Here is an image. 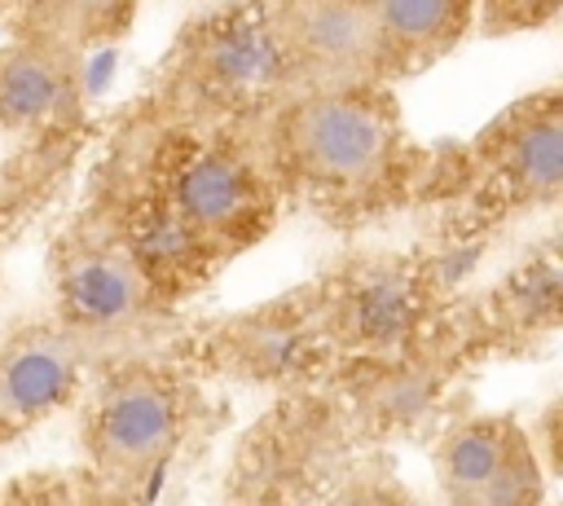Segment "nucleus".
<instances>
[{
    "label": "nucleus",
    "instance_id": "412c9836",
    "mask_svg": "<svg viewBox=\"0 0 563 506\" xmlns=\"http://www.w3.org/2000/svg\"><path fill=\"white\" fill-rule=\"evenodd\" d=\"M559 418H563V400H559V396H550V400L541 405V414H537V418H528L532 449H537L541 466L550 471V480L559 475Z\"/></svg>",
    "mask_w": 563,
    "mask_h": 506
},
{
    "label": "nucleus",
    "instance_id": "0eeeda50",
    "mask_svg": "<svg viewBox=\"0 0 563 506\" xmlns=\"http://www.w3.org/2000/svg\"><path fill=\"white\" fill-rule=\"evenodd\" d=\"M136 9L114 4H18L0 9V136L35 141L88 114V57L128 35Z\"/></svg>",
    "mask_w": 563,
    "mask_h": 506
},
{
    "label": "nucleus",
    "instance_id": "a211bd4d",
    "mask_svg": "<svg viewBox=\"0 0 563 506\" xmlns=\"http://www.w3.org/2000/svg\"><path fill=\"white\" fill-rule=\"evenodd\" d=\"M317 506H422V497L400 475L387 449H365L334 471Z\"/></svg>",
    "mask_w": 563,
    "mask_h": 506
},
{
    "label": "nucleus",
    "instance_id": "6ab92c4d",
    "mask_svg": "<svg viewBox=\"0 0 563 506\" xmlns=\"http://www.w3.org/2000/svg\"><path fill=\"white\" fill-rule=\"evenodd\" d=\"M0 506H123L79 462L26 466L0 480Z\"/></svg>",
    "mask_w": 563,
    "mask_h": 506
},
{
    "label": "nucleus",
    "instance_id": "dca6fc26",
    "mask_svg": "<svg viewBox=\"0 0 563 506\" xmlns=\"http://www.w3.org/2000/svg\"><path fill=\"white\" fill-rule=\"evenodd\" d=\"M92 132H97L92 119H84L48 136L18 141L0 158V273L18 251V242L31 233V224L66 194Z\"/></svg>",
    "mask_w": 563,
    "mask_h": 506
},
{
    "label": "nucleus",
    "instance_id": "1a4fd4ad",
    "mask_svg": "<svg viewBox=\"0 0 563 506\" xmlns=\"http://www.w3.org/2000/svg\"><path fill=\"white\" fill-rule=\"evenodd\" d=\"M163 352L211 387H264L273 396L312 392L330 378V356L317 339L299 282L251 308L207 321H180Z\"/></svg>",
    "mask_w": 563,
    "mask_h": 506
},
{
    "label": "nucleus",
    "instance_id": "39448f33",
    "mask_svg": "<svg viewBox=\"0 0 563 506\" xmlns=\"http://www.w3.org/2000/svg\"><path fill=\"white\" fill-rule=\"evenodd\" d=\"M475 255L440 251L431 242L409 246H343L312 277L299 282L317 339L330 356V374L409 352L427 339L449 304L466 290Z\"/></svg>",
    "mask_w": 563,
    "mask_h": 506
},
{
    "label": "nucleus",
    "instance_id": "7ed1b4c3",
    "mask_svg": "<svg viewBox=\"0 0 563 506\" xmlns=\"http://www.w3.org/2000/svg\"><path fill=\"white\" fill-rule=\"evenodd\" d=\"M224 400L163 348L114 356L75 405L79 466L123 506H154L172 471L216 431Z\"/></svg>",
    "mask_w": 563,
    "mask_h": 506
},
{
    "label": "nucleus",
    "instance_id": "20e7f679",
    "mask_svg": "<svg viewBox=\"0 0 563 506\" xmlns=\"http://www.w3.org/2000/svg\"><path fill=\"white\" fill-rule=\"evenodd\" d=\"M255 123L176 128L123 106L101 132V145L119 150L180 216V224L229 268L233 260L255 251L282 220Z\"/></svg>",
    "mask_w": 563,
    "mask_h": 506
},
{
    "label": "nucleus",
    "instance_id": "f8f14e48",
    "mask_svg": "<svg viewBox=\"0 0 563 506\" xmlns=\"http://www.w3.org/2000/svg\"><path fill=\"white\" fill-rule=\"evenodd\" d=\"M114 356V348L70 330L48 308L13 317L0 330V453L75 409Z\"/></svg>",
    "mask_w": 563,
    "mask_h": 506
},
{
    "label": "nucleus",
    "instance_id": "f03ea898",
    "mask_svg": "<svg viewBox=\"0 0 563 506\" xmlns=\"http://www.w3.org/2000/svg\"><path fill=\"white\" fill-rule=\"evenodd\" d=\"M563 202V84L550 79L506 101L484 128L462 141L427 145L413 194L427 216V242L457 255H479L493 238L528 216H550Z\"/></svg>",
    "mask_w": 563,
    "mask_h": 506
},
{
    "label": "nucleus",
    "instance_id": "2eb2a0df",
    "mask_svg": "<svg viewBox=\"0 0 563 506\" xmlns=\"http://www.w3.org/2000/svg\"><path fill=\"white\" fill-rule=\"evenodd\" d=\"M268 31L286 70L290 97L383 84L378 26H374L369 0H282V4H268Z\"/></svg>",
    "mask_w": 563,
    "mask_h": 506
},
{
    "label": "nucleus",
    "instance_id": "6e6552de",
    "mask_svg": "<svg viewBox=\"0 0 563 506\" xmlns=\"http://www.w3.org/2000/svg\"><path fill=\"white\" fill-rule=\"evenodd\" d=\"M44 308L70 330L114 348L119 356L163 348V339L180 326V317L154 295L128 246L88 202H75L70 216L57 224L44 255Z\"/></svg>",
    "mask_w": 563,
    "mask_h": 506
},
{
    "label": "nucleus",
    "instance_id": "aec40b11",
    "mask_svg": "<svg viewBox=\"0 0 563 506\" xmlns=\"http://www.w3.org/2000/svg\"><path fill=\"white\" fill-rule=\"evenodd\" d=\"M563 13L559 0L545 4H523V0H493V4H475V35H519V31H537L545 22H554Z\"/></svg>",
    "mask_w": 563,
    "mask_h": 506
},
{
    "label": "nucleus",
    "instance_id": "423d86ee",
    "mask_svg": "<svg viewBox=\"0 0 563 506\" xmlns=\"http://www.w3.org/2000/svg\"><path fill=\"white\" fill-rule=\"evenodd\" d=\"M282 97H290V84L268 31V4H207L185 13L128 106L154 123L220 128L255 123Z\"/></svg>",
    "mask_w": 563,
    "mask_h": 506
},
{
    "label": "nucleus",
    "instance_id": "f257e3e1",
    "mask_svg": "<svg viewBox=\"0 0 563 506\" xmlns=\"http://www.w3.org/2000/svg\"><path fill=\"white\" fill-rule=\"evenodd\" d=\"M255 132L282 216L299 211L325 229L361 233L413 207L427 145L409 132L396 88L295 92Z\"/></svg>",
    "mask_w": 563,
    "mask_h": 506
},
{
    "label": "nucleus",
    "instance_id": "f3484780",
    "mask_svg": "<svg viewBox=\"0 0 563 506\" xmlns=\"http://www.w3.org/2000/svg\"><path fill=\"white\" fill-rule=\"evenodd\" d=\"M387 88L427 75L475 35V0H369Z\"/></svg>",
    "mask_w": 563,
    "mask_h": 506
},
{
    "label": "nucleus",
    "instance_id": "9b49d317",
    "mask_svg": "<svg viewBox=\"0 0 563 506\" xmlns=\"http://www.w3.org/2000/svg\"><path fill=\"white\" fill-rule=\"evenodd\" d=\"M79 202H88L114 229V238L128 246V255L136 260V268L145 273L154 295L176 317L189 299H198L224 273V264L180 224V216L110 145H101L97 163L88 167Z\"/></svg>",
    "mask_w": 563,
    "mask_h": 506
},
{
    "label": "nucleus",
    "instance_id": "4468645a",
    "mask_svg": "<svg viewBox=\"0 0 563 506\" xmlns=\"http://www.w3.org/2000/svg\"><path fill=\"white\" fill-rule=\"evenodd\" d=\"M453 321L479 370L506 356H528L559 334L563 321V260L559 238L532 242L497 282L466 286L453 299Z\"/></svg>",
    "mask_w": 563,
    "mask_h": 506
},
{
    "label": "nucleus",
    "instance_id": "9d476101",
    "mask_svg": "<svg viewBox=\"0 0 563 506\" xmlns=\"http://www.w3.org/2000/svg\"><path fill=\"white\" fill-rule=\"evenodd\" d=\"M352 453L356 449L317 387L273 396L238 436L216 506H317Z\"/></svg>",
    "mask_w": 563,
    "mask_h": 506
},
{
    "label": "nucleus",
    "instance_id": "ddd939ff",
    "mask_svg": "<svg viewBox=\"0 0 563 506\" xmlns=\"http://www.w3.org/2000/svg\"><path fill=\"white\" fill-rule=\"evenodd\" d=\"M431 475L444 506H550V471L510 409L449 414L431 431Z\"/></svg>",
    "mask_w": 563,
    "mask_h": 506
}]
</instances>
